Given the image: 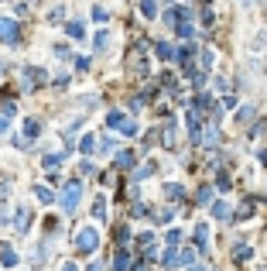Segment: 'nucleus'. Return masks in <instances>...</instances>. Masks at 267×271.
Listing matches in <instances>:
<instances>
[{
  "mask_svg": "<svg viewBox=\"0 0 267 271\" xmlns=\"http://www.w3.org/2000/svg\"><path fill=\"white\" fill-rule=\"evenodd\" d=\"M178 264H185V268H195V251H192V247H185V251L178 254Z\"/></svg>",
  "mask_w": 267,
  "mask_h": 271,
  "instance_id": "obj_22",
  "label": "nucleus"
},
{
  "mask_svg": "<svg viewBox=\"0 0 267 271\" xmlns=\"http://www.w3.org/2000/svg\"><path fill=\"white\" fill-rule=\"evenodd\" d=\"M0 41L11 45V48H18L21 45V24L14 18H0Z\"/></svg>",
  "mask_w": 267,
  "mask_h": 271,
  "instance_id": "obj_3",
  "label": "nucleus"
},
{
  "mask_svg": "<svg viewBox=\"0 0 267 271\" xmlns=\"http://www.w3.org/2000/svg\"><path fill=\"white\" fill-rule=\"evenodd\" d=\"M212 216H216V220H229V206L223 203V199H219V203H212Z\"/></svg>",
  "mask_w": 267,
  "mask_h": 271,
  "instance_id": "obj_19",
  "label": "nucleus"
},
{
  "mask_svg": "<svg viewBox=\"0 0 267 271\" xmlns=\"http://www.w3.org/2000/svg\"><path fill=\"white\" fill-rule=\"evenodd\" d=\"M165 144H168V148L175 144V120L172 124H165Z\"/></svg>",
  "mask_w": 267,
  "mask_h": 271,
  "instance_id": "obj_33",
  "label": "nucleus"
},
{
  "mask_svg": "<svg viewBox=\"0 0 267 271\" xmlns=\"http://www.w3.org/2000/svg\"><path fill=\"white\" fill-rule=\"evenodd\" d=\"M113 165H116V168H134V151H120Z\"/></svg>",
  "mask_w": 267,
  "mask_h": 271,
  "instance_id": "obj_17",
  "label": "nucleus"
},
{
  "mask_svg": "<svg viewBox=\"0 0 267 271\" xmlns=\"http://www.w3.org/2000/svg\"><path fill=\"white\" fill-rule=\"evenodd\" d=\"M35 196H38V203H55V196H52V189H45V186H35Z\"/></svg>",
  "mask_w": 267,
  "mask_h": 271,
  "instance_id": "obj_20",
  "label": "nucleus"
},
{
  "mask_svg": "<svg viewBox=\"0 0 267 271\" xmlns=\"http://www.w3.org/2000/svg\"><path fill=\"white\" fill-rule=\"evenodd\" d=\"M165 240H168V247H178V240H182V233H178V230H168V237H165Z\"/></svg>",
  "mask_w": 267,
  "mask_h": 271,
  "instance_id": "obj_36",
  "label": "nucleus"
},
{
  "mask_svg": "<svg viewBox=\"0 0 267 271\" xmlns=\"http://www.w3.org/2000/svg\"><path fill=\"white\" fill-rule=\"evenodd\" d=\"M189 271H206V264H195V268H189Z\"/></svg>",
  "mask_w": 267,
  "mask_h": 271,
  "instance_id": "obj_45",
  "label": "nucleus"
},
{
  "mask_svg": "<svg viewBox=\"0 0 267 271\" xmlns=\"http://www.w3.org/2000/svg\"><path fill=\"white\" fill-rule=\"evenodd\" d=\"M130 271H148V261H144V257H141V261H134V268Z\"/></svg>",
  "mask_w": 267,
  "mask_h": 271,
  "instance_id": "obj_40",
  "label": "nucleus"
},
{
  "mask_svg": "<svg viewBox=\"0 0 267 271\" xmlns=\"http://www.w3.org/2000/svg\"><path fill=\"white\" fill-rule=\"evenodd\" d=\"M0 223H7V206L0 203Z\"/></svg>",
  "mask_w": 267,
  "mask_h": 271,
  "instance_id": "obj_43",
  "label": "nucleus"
},
{
  "mask_svg": "<svg viewBox=\"0 0 267 271\" xmlns=\"http://www.w3.org/2000/svg\"><path fill=\"white\" fill-rule=\"evenodd\" d=\"M161 264H165V268L172 271L175 264H178V251H175V247H168V251H165V257H161Z\"/></svg>",
  "mask_w": 267,
  "mask_h": 271,
  "instance_id": "obj_23",
  "label": "nucleus"
},
{
  "mask_svg": "<svg viewBox=\"0 0 267 271\" xmlns=\"http://www.w3.org/2000/svg\"><path fill=\"white\" fill-rule=\"evenodd\" d=\"M141 14H144V18H154V14H158V4H154V0H141Z\"/></svg>",
  "mask_w": 267,
  "mask_h": 271,
  "instance_id": "obj_27",
  "label": "nucleus"
},
{
  "mask_svg": "<svg viewBox=\"0 0 267 271\" xmlns=\"http://www.w3.org/2000/svg\"><path fill=\"white\" fill-rule=\"evenodd\" d=\"M199 62H202V69H212V62H216V55H212L209 48H202V52H199Z\"/></svg>",
  "mask_w": 267,
  "mask_h": 271,
  "instance_id": "obj_29",
  "label": "nucleus"
},
{
  "mask_svg": "<svg viewBox=\"0 0 267 271\" xmlns=\"http://www.w3.org/2000/svg\"><path fill=\"white\" fill-rule=\"evenodd\" d=\"M38 134H41V120L28 117V120H24V134L14 137V144H18V148H28V144H31V141H35Z\"/></svg>",
  "mask_w": 267,
  "mask_h": 271,
  "instance_id": "obj_5",
  "label": "nucleus"
},
{
  "mask_svg": "<svg viewBox=\"0 0 267 271\" xmlns=\"http://www.w3.org/2000/svg\"><path fill=\"white\" fill-rule=\"evenodd\" d=\"M0 261H4V268H14V264H18V254L11 251V247H4V251H0Z\"/></svg>",
  "mask_w": 267,
  "mask_h": 271,
  "instance_id": "obj_24",
  "label": "nucleus"
},
{
  "mask_svg": "<svg viewBox=\"0 0 267 271\" xmlns=\"http://www.w3.org/2000/svg\"><path fill=\"white\" fill-rule=\"evenodd\" d=\"M52 52H55V58H62V62H69V58H72V48H69V45H55Z\"/></svg>",
  "mask_w": 267,
  "mask_h": 271,
  "instance_id": "obj_28",
  "label": "nucleus"
},
{
  "mask_svg": "<svg viewBox=\"0 0 267 271\" xmlns=\"http://www.w3.org/2000/svg\"><path fill=\"white\" fill-rule=\"evenodd\" d=\"M216 189H223V193L229 189V175H226V172H219V175H216Z\"/></svg>",
  "mask_w": 267,
  "mask_h": 271,
  "instance_id": "obj_34",
  "label": "nucleus"
},
{
  "mask_svg": "<svg viewBox=\"0 0 267 271\" xmlns=\"http://www.w3.org/2000/svg\"><path fill=\"white\" fill-rule=\"evenodd\" d=\"M96 247H99V233H96L93 227H82V230L76 233V251L89 254V251H96Z\"/></svg>",
  "mask_w": 267,
  "mask_h": 271,
  "instance_id": "obj_4",
  "label": "nucleus"
},
{
  "mask_svg": "<svg viewBox=\"0 0 267 271\" xmlns=\"http://www.w3.org/2000/svg\"><path fill=\"white\" fill-rule=\"evenodd\" d=\"M195 199H199V203H209V199H212V189H209V186H202V189L195 193Z\"/></svg>",
  "mask_w": 267,
  "mask_h": 271,
  "instance_id": "obj_35",
  "label": "nucleus"
},
{
  "mask_svg": "<svg viewBox=\"0 0 267 271\" xmlns=\"http://www.w3.org/2000/svg\"><path fill=\"white\" fill-rule=\"evenodd\" d=\"M106 127H110V131H116V134H123V137H134V134H137V124H134L127 114H120V110H110V114H106Z\"/></svg>",
  "mask_w": 267,
  "mask_h": 271,
  "instance_id": "obj_2",
  "label": "nucleus"
},
{
  "mask_svg": "<svg viewBox=\"0 0 267 271\" xmlns=\"http://www.w3.org/2000/svg\"><path fill=\"white\" fill-rule=\"evenodd\" d=\"M144 213H151L148 206H141V203H134V210H130V216H144Z\"/></svg>",
  "mask_w": 267,
  "mask_h": 271,
  "instance_id": "obj_38",
  "label": "nucleus"
},
{
  "mask_svg": "<svg viewBox=\"0 0 267 271\" xmlns=\"http://www.w3.org/2000/svg\"><path fill=\"white\" fill-rule=\"evenodd\" d=\"M106 45H110V31H99V35L93 38V48L96 52H106Z\"/></svg>",
  "mask_w": 267,
  "mask_h": 271,
  "instance_id": "obj_18",
  "label": "nucleus"
},
{
  "mask_svg": "<svg viewBox=\"0 0 267 271\" xmlns=\"http://www.w3.org/2000/svg\"><path fill=\"white\" fill-rule=\"evenodd\" d=\"M79 148H82V155H93V148H96L93 134H86V137H82V144H79Z\"/></svg>",
  "mask_w": 267,
  "mask_h": 271,
  "instance_id": "obj_31",
  "label": "nucleus"
},
{
  "mask_svg": "<svg viewBox=\"0 0 267 271\" xmlns=\"http://www.w3.org/2000/svg\"><path fill=\"white\" fill-rule=\"evenodd\" d=\"M158 223H172V216H175V210H158V213H151Z\"/></svg>",
  "mask_w": 267,
  "mask_h": 271,
  "instance_id": "obj_30",
  "label": "nucleus"
},
{
  "mask_svg": "<svg viewBox=\"0 0 267 271\" xmlns=\"http://www.w3.org/2000/svg\"><path fill=\"white\" fill-rule=\"evenodd\" d=\"M7 131H11V120H7V117H0V134H7Z\"/></svg>",
  "mask_w": 267,
  "mask_h": 271,
  "instance_id": "obj_41",
  "label": "nucleus"
},
{
  "mask_svg": "<svg viewBox=\"0 0 267 271\" xmlns=\"http://www.w3.org/2000/svg\"><path fill=\"white\" fill-rule=\"evenodd\" d=\"M116 244H120V247L127 244V227H116Z\"/></svg>",
  "mask_w": 267,
  "mask_h": 271,
  "instance_id": "obj_37",
  "label": "nucleus"
},
{
  "mask_svg": "<svg viewBox=\"0 0 267 271\" xmlns=\"http://www.w3.org/2000/svg\"><path fill=\"white\" fill-rule=\"evenodd\" d=\"M62 271H76V264H62Z\"/></svg>",
  "mask_w": 267,
  "mask_h": 271,
  "instance_id": "obj_44",
  "label": "nucleus"
},
{
  "mask_svg": "<svg viewBox=\"0 0 267 271\" xmlns=\"http://www.w3.org/2000/svg\"><path fill=\"white\" fill-rule=\"evenodd\" d=\"M219 141V131H216V124H209V127H202V137H199V144H206V148H212Z\"/></svg>",
  "mask_w": 267,
  "mask_h": 271,
  "instance_id": "obj_10",
  "label": "nucleus"
},
{
  "mask_svg": "<svg viewBox=\"0 0 267 271\" xmlns=\"http://www.w3.org/2000/svg\"><path fill=\"white\" fill-rule=\"evenodd\" d=\"M0 114L7 117V120H11V117L18 114V103H14V100L7 97V93H4V100H0Z\"/></svg>",
  "mask_w": 267,
  "mask_h": 271,
  "instance_id": "obj_13",
  "label": "nucleus"
},
{
  "mask_svg": "<svg viewBox=\"0 0 267 271\" xmlns=\"http://www.w3.org/2000/svg\"><path fill=\"white\" fill-rule=\"evenodd\" d=\"M154 48H158V58H165V62H175V58H178V52H175L168 41H158Z\"/></svg>",
  "mask_w": 267,
  "mask_h": 271,
  "instance_id": "obj_12",
  "label": "nucleus"
},
{
  "mask_svg": "<svg viewBox=\"0 0 267 271\" xmlns=\"http://www.w3.org/2000/svg\"><path fill=\"white\" fill-rule=\"evenodd\" d=\"M202 4H209V0H202Z\"/></svg>",
  "mask_w": 267,
  "mask_h": 271,
  "instance_id": "obj_48",
  "label": "nucleus"
},
{
  "mask_svg": "<svg viewBox=\"0 0 267 271\" xmlns=\"http://www.w3.org/2000/svg\"><path fill=\"white\" fill-rule=\"evenodd\" d=\"M62 161H65V155H45V161H41V165H45L48 172H58V165H62Z\"/></svg>",
  "mask_w": 267,
  "mask_h": 271,
  "instance_id": "obj_16",
  "label": "nucleus"
},
{
  "mask_svg": "<svg viewBox=\"0 0 267 271\" xmlns=\"http://www.w3.org/2000/svg\"><path fill=\"white\" fill-rule=\"evenodd\" d=\"M0 72H4V62H0Z\"/></svg>",
  "mask_w": 267,
  "mask_h": 271,
  "instance_id": "obj_47",
  "label": "nucleus"
},
{
  "mask_svg": "<svg viewBox=\"0 0 267 271\" xmlns=\"http://www.w3.org/2000/svg\"><path fill=\"white\" fill-rule=\"evenodd\" d=\"M165 196H168V199H172V203H178V199H182V196H185V189H182V186H178V182H168V186H165Z\"/></svg>",
  "mask_w": 267,
  "mask_h": 271,
  "instance_id": "obj_14",
  "label": "nucleus"
},
{
  "mask_svg": "<svg viewBox=\"0 0 267 271\" xmlns=\"http://www.w3.org/2000/svg\"><path fill=\"white\" fill-rule=\"evenodd\" d=\"M175 31H178L182 38H192V31H195V28H192V21H178V24H175Z\"/></svg>",
  "mask_w": 267,
  "mask_h": 271,
  "instance_id": "obj_26",
  "label": "nucleus"
},
{
  "mask_svg": "<svg viewBox=\"0 0 267 271\" xmlns=\"http://www.w3.org/2000/svg\"><path fill=\"white\" fill-rule=\"evenodd\" d=\"M93 18H96V21H110V14H106L103 7H93Z\"/></svg>",
  "mask_w": 267,
  "mask_h": 271,
  "instance_id": "obj_39",
  "label": "nucleus"
},
{
  "mask_svg": "<svg viewBox=\"0 0 267 271\" xmlns=\"http://www.w3.org/2000/svg\"><path fill=\"white\" fill-rule=\"evenodd\" d=\"M45 76H48V72H45L41 65H28V69H24V89H38V86H45Z\"/></svg>",
  "mask_w": 267,
  "mask_h": 271,
  "instance_id": "obj_6",
  "label": "nucleus"
},
{
  "mask_svg": "<svg viewBox=\"0 0 267 271\" xmlns=\"http://www.w3.org/2000/svg\"><path fill=\"white\" fill-rule=\"evenodd\" d=\"M236 213H240V220H247V216H253V199H247V203H243V206H240Z\"/></svg>",
  "mask_w": 267,
  "mask_h": 271,
  "instance_id": "obj_32",
  "label": "nucleus"
},
{
  "mask_svg": "<svg viewBox=\"0 0 267 271\" xmlns=\"http://www.w3.org/2000/svg\"><path fill=\"white\" fill-rule=\"evenodd\" d=\"M195 247H199V251H206V247H209V227H206V223H199V227H195Z\"/></svg>",
  "mask_w": 267,
  "mask_h": 271,
  "instance_id": "obj_9",
  "label": "nucleus"
},
{
  "mask_svg": "<svg viewBox=\"0 0 267 271\" xmlns=\"http://www.w3.org/2000/svg\"><path fill=\"white\" fill-rule=\"evenodd\" d=\"M127 264H130V254H127V247H116V254H113V271H127Z\"/></svg>",
  "mask_w": 267,
  "mask_h": 271,
  "instance_id": "obj_11",
  "label": "nucleus"
},
{
  "mask_svg": "<svg viewBox=\"0 0 267 271\" xmlns=\"http://www.w3.org/2000/svg\"><path fill=\"white\" fill-rule=\"evenodd\" d=\"M7 196H11V186H4V182H0V199H7Z\"/></svg>",
  "mask_w": 267,
  "mask_h": 271,
  "instance_id": "obj_42",
  "label": "nucleus"
},
{
  "mask_svg": "<svg viewBox=\"0 0 267 271\" xmlns=\"http://www.w3.org/2000/svg\"><path fill=\"white\" fill-rule=\"evenodd\" d=\"M89 271H103V264H89Z\"/></svg>",
  "mask_w": 267,
  "mask_h": 271,
  "instance_id": "obj_46",
  "label": "nucleus"
},
{
  "mask_svg": "<svg viewBox=\"0 0 267 271\" xmlns=\"http://www.w3.org/2000/svg\"><path fill=\"white\" fill-rule=\"evenodd\" d=\"M79 199H82V182L79 178H72V182H65L62 186V213H76V206H79Z\"/></svg>",
  "mask_w": 267,
  "mask_h": 271,
  "instance_id": "obj_1",
  "label": "nucleus"
},
{
  "mask_svg": "<svg viewBox=\"0 0 267 271\" xmlns=\"http://www.w3.org/2000/svg\"><path fill=\"white\" fill-rule=\"evenodd\" d=\"M127 69H130L137 79H148V58H144V52L137 48V52H130V58H127Z\"/></svg>",
  "mask_w": 267,
  "mask_h": 271,
  "instance_id": "obj_7",
  "label": "nucleus"
},
{
  "mask_svg": "<svg viewBox=\"0 0 267 271\" xmlns=\"http://www.w3.org/2000/svg\"><path fill=\"white\" fill-rule=\"evenodd\" d=\"M65 31H69L72 38H82V35H86V28H82L79 21H69V24H65Z\"/></svg>",
  "mask_w": 267,
  "mask_h": 271,
  "instance_id": "obj_25",
  "label": "nucleus"
},
{
  "mask_svg": "<svg viewBox=\"0 0 267 271\" xmlns=\"http://www.w3.org/2000/svg\"><path fill=\"white\" fill-rule=\"evenodd\" d=\"M28 223H31V210H24V206H21L18 213H14V230L24 233V230H28Z\"/></svg>",
  "mask_w": 267,
  "mask_h": 271,
  "instance_id": "obj_8",
  "label": "nucleus"
},
{
  "mask_svg": "<svg viewBox=\"0 0 267 271\" xmlns=\"http://www.w3.org/2000/svg\"><path fill=\"white\" fill-rule=\"evenodd\" d=\"M93 216L96 220H106V199H103V196H96L93 199Z\"/></svg>",
  "mask_w": 267,
  "mask_h": 271,
  "instance_id": "obj_15",
  "label": "nucleus"
},
{
  "mask_svg": "<svg viewBox=\"0 0 267 271\" xmlns=\"http://www.w3.org/2000/svg\"><path fill=\"white\" fill-rule=\"evenodd\" d=\"M250 254H253L250 251V244H236V247H233V261H247Z\"/></svg>",
  "mask_w": 267,
  "mask_h": 271,
  "instance_id": "obj_21",
  "label": "nucleus"
}]
</instances>
